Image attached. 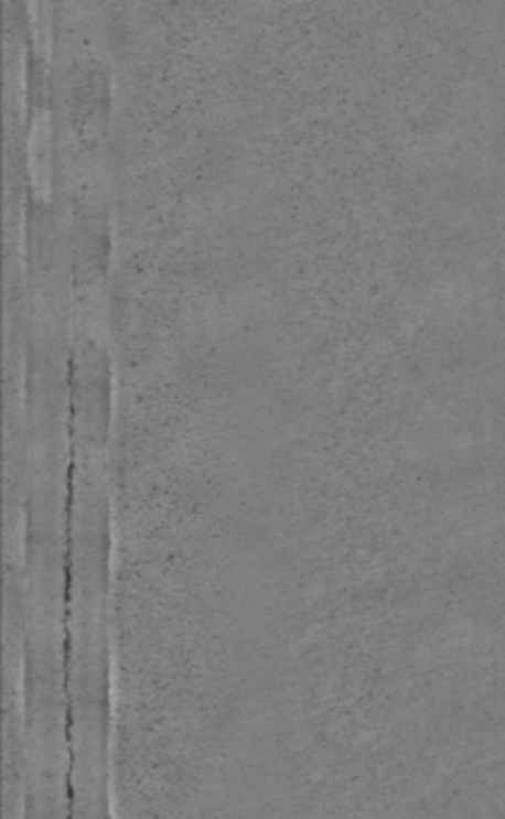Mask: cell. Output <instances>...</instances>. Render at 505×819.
Instances as JSON below:
<instances>
[{
  "label": "cell",
  "instance_id": "obj_1",
  "mask_svg": "<svg viewBox=\"0 0 505 819\" xmlns=\"http://www.w3.org/2000/svg\"><path fill=\"white\" fill-rule=\"evenodd\" d=\"M30 173L32 185L39 197H49L51 193V132L49 118L39 116L34 120L30 136Z\"/></svg>",
  "mask_w": 505,
  "mask_h": 819
},
{
  "label": "cell",
  "instance_id": "obj_2",
  "mask_svg": "<svg viewBox=\"0 0 505 819\" xmlns=\"http://www.w3.org/2000/svg\"><path fill=\"white\" fill-rule=\"evenodd\" d=\"M30 18L34 30V42L39 51L49 56L51 44V0H30Z\"/></svg>",
  "mask_w": 505,
  "mask_h": 819
}]
</instances>
